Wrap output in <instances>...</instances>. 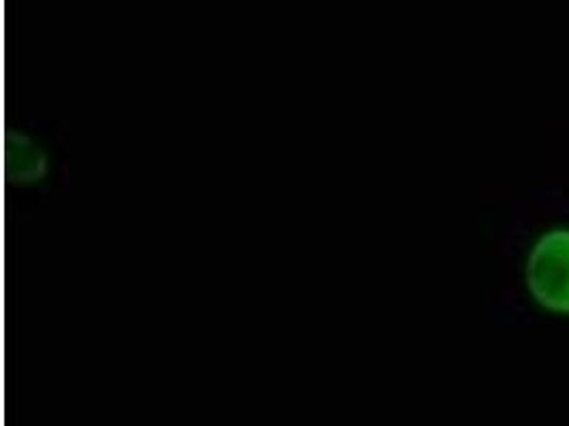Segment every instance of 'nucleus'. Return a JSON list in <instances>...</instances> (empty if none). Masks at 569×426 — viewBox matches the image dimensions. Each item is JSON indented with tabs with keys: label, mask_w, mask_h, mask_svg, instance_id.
Masks as SVG:
<instances>
[{
	"label": "nucleus",
	"mask_w": 569,
	"mask_h": 426,
	"mask_svg": "<svg viewBox=\"0 0 569 426\" xmlns=\"http://www.w3.org/2000/svg\"><path fill=\"white\" fill-rule=\"evenodd\" d=\"M527 286L550 312L569 314V231L546 233L527 263Z\"/></svg>",
	"instance_id": "1"
}]
</instances>
